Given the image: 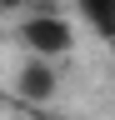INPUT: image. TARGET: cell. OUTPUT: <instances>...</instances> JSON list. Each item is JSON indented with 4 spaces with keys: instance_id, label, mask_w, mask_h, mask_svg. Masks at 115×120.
<instances>
[{
    "instance_id": "cell-1",
    "label": "cell",
    "mask_w": 115,
    "mask_h": 120,
    "mask_svg": "<svg viewBox=\"0 0 115 120\" xmlns=\"http://www.w3.org/2000/svg\"><path fill=\"white\" fill-rule=\"evenodd\" d=\"M15 40H20L35 60H60L70 45H75V25L60 20V15H30V20L15 25Z\"/></svg>"
},
{
    "instance_id": "cell-2",
    "label": "cell",
    "mask_w": 115,
    "mask_h": 120,
    "mask_svg": "<svg viewBox=\"0 0 115 120\" xmlns=\"http://www.w3.org/2000/svg\"><path fill=\"white\" fill-rule=\"evenodd\" d=\"M15 90H20L25 100H50L55 90H60V75H55L50 60H35V55H30V60L20 65V75H15Z\"/></svg>"
},
{
    "instance_id": "cell-3",
    "label": "cell",
    "mask_w": 115,
    "mask_h": 120,
    "mask_svg": "<svg viewBox=\"0 0 115 120\" xmlns=\"http://www.w3.org/2000/svg\"><path fill=\"white\" fill-rule=\"evenodd\" d=\"M75 10H80V20L90 25L100 40L115 45V0H75Z\"/></svg>"
},
{
    "instance_id": "cell-4",
    "label": "cell",
    "mask_w": 115,
    "mask_h": 120,
    "mask_svg": "<svg viewBox=\"0 0 115 120\" xmlns=\"http://www.w3.org/2000/svg\"><path fill=\"white\" fill-rule=\"evenodd\" d=\"M25 0H0V15H10V10H20Z\"/></svg>"
}]
</instances>
